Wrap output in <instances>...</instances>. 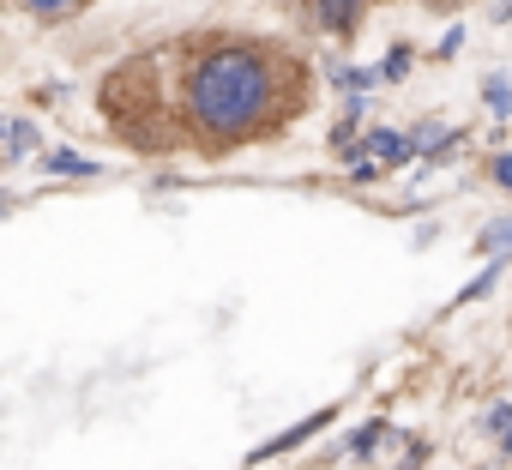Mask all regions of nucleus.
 <instances>
[{"label": "nucleus", "mask_w": 512, "mask_h": 470, "mask_svg": "<svg viewBox=\"0 0 512 470\" xmlns=\"http://www.w3.org/2000/svg\"><path fill=\"white\" fill-rule=\"evenodd\" d=\"M488 109H494V115H512V91H506V79H488Z\"/></svg>", "instance_id": "obj_9"}, {"label": "nucleus", "mask_w": 512, "mask_h": 470, "mask_svg": "<svg viewBox=\"0 0 512 470\" xmlns=\"http://www.w3.org/2000/svg\"><path fill=\"white\" fill-rule=\"evenodd\" d=\"M73 7H85V0H25V13H43V19H61Z\"/></svg>", "instance_id": "obj_7"}, {"label": "nucleus", "mask_w": 512, "mask_h": 470, "mask_svg": "<svg viewBox=\"0 0 512 470\" xmlns=\"http://www.w3.org/2000/svg\"><path fill=\"white\" fill-rule=\"evenodd\" d=\"M404 67H410V49H392V61L380 67V79H404Z\"/></svg>", "instance_id": "obj_10"}, {"label": "nucleus", "mask_w": 512, "mask_h": 470, "mask_svg": "<svg viewBox=\"0 0 512 470\" xmlns=\"http://www.w3.org/2000/svg\"><path fill=\"white\" fill-rule=\"evenodd\" d=\"M488 428L506 434V428H512V404H494V410H488Z\"/></svg>", "instance_id": "obj_11"}, {"label": "nucleus", "mask_w": 512, "mask_h": 470, "mask_svg": "<svg viewBox=\"0 0 512 470\" xmlns=\"http://www.w3.org/2000/svg\"><path fill=\"white\" fill-rule=\"evenodd\" d=\"M272 109V73L247 49H217L193 73V121L211 139H241L253 121Z\"/></svg>", "instance_id": "obj_1"}, {"label": "nucleus", "mask_w": 512, "mask_h": 470, "mask_svg": "<svg viewBox=\"0 0 512 470\" xmlns=\"http://www.w3.org/2000/svg\"><path fill=\"white\" fill-rule=\"evenodd\" d=\"M43 163H49L55 175H97V163H85V157H73V151H49Z\"/></svg>", "instance_id": "obj_5"}, {"label": "nucleus", "mask_w": 512, "mask_h": 470, "mask_svg": "<svg viewBox=\"0 0 512 470\" xmlns=\"http://www.w3.org/2000/svg\"><path fill=\"white\" fill-rule=\"evenodd\" d=\"M320 428H326V410H320V416H308L302 428H290V434H278L272 446H260V452H253V458H278V452H290L296 440H308V434H320Z\"/></svg>", "instance_id": "obj_3"}, {"label": "nucleus", "mask_w": 512, "mask_h": 470, "mask_svg": "<svg viewBox=\"0 0 512 470\" xmlns=\"http://www.w3.org/2000/svg\"><path fill=\"white\" fill-rule=\"evenodd\" d=\"M500 446H506V452H512V428H506V434H500Z\"/></svg>", "instance_id": "obj_14"}, {"label": "nucleus", "mask_w": 512, "mask_h": 470, "mask_svg": "<svg viewBox=\"0 0 512 470\" xmlns=\"http://www.w3.org/2000/svg\"><path fill=\"white\" fill-rule=\"evenodd\" d=\"M374 440H380V422H374V428H362V434H356V446H350V452H374Z\"/></svg>", "instance_id": "obj_12"}, {"label": "nucleus", "mask_w": 512, "mask_h": 470, "mask_svg": "<svg viewBox=\"0 0 512 470\" xmlns=\"http://www.w3.org/2000/svg\"><path fill=\"white\" fill-rule=\"evenodd\" d=\"M494 278H500V260H494V266H482V278H476V284H464V290H458V302H482V290H488Z\"/></svg>", "instance_id": "obj_8"}, {"label": "nucleus", "mask_w": 512, "mask_h": 470, "mask_svg": "<svg viewBox=\"0 0 512 470\" xmlns=\"http://www.w3.org/2000/svg\"><path fill=\"white\" fill-rule=\"evenodd\" d=\"M350 157H380V163L392 169V163H404V157H410V139H404V133H368V145H362V151H350Z\"/></svg>", "instance_id": "obj_2"}, {"label": "nucleus", "mask_w": 512, "mask_h": 470, "mask_svg": "<svg viewBox=\"0 0 512 470\" xmlns=\"http://www.w3.org/2000/svg\"><path fill=\"white\" fill-rule=\"evenodd\" d=\"M494 181H500V187H512V157H500V163H494Z\"/></svg>", "instance_id": "obj_13"}, {"label": "nucleus", "mask_w": 512, "mask_h": 470, "mask_svg": "<svg viewBox=\"0 0 512 470\" xmlns=\"http://www.w3.org/2000/svg\"><path fill=\"white\" fill-rule=\"evenodd\" d=\"M320 25L350 31V25H356V0H320Z\"/></svg>", "instance_id": "obj_4"}, {"label": "nucleus", "mask_w": 512, "mask_h": 470, "mask_svg": "<svg viewBox=\"0 0 512 470\" xmlns=\"http://www.w3.org/2000/svg\"><path fill=\"white\" fill-rule=\"evenodd\" d=\"M506 242H512V217H500V223L482 229V254H494V248H506Z\"/></svg>", "instance_id": "obj_6"}]
</instances>
